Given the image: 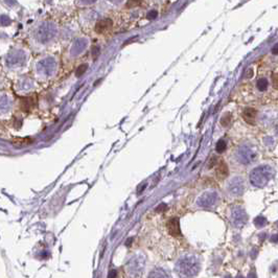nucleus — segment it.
Masks as SVG:
<instances>
[{
	"mask_svg": "<svg viewBox=\"0 0 278 278\" xmlns=\"http://www.w3.org/2000/svg\"><path fill=\"white\" fill-rule=\"evenodd\" d=\"M141 3V0H129L127 2V7H135Z\"/></svg>",
	"mask_w": 278,
	"mask_h": 278,
	"instance_id": "nucleus-19",
	"label": "nucleus"
},
{
	"mask_svg": "<svg viewBox=\"0 0 278 278\" xmlns=\"http://www.w3.org/2000/svg\"><path fill=\"white\" fill-rule=\"evenodd\" d=\"M217 157H212L211 159H210V161H209V164H208V168H211V167H213L214 165H216V164L217 163Z\"/></svg>",
	"mask_w": 278,
	"mask_h": 278,
	"instance_id": "nucleus-21",
	"label": "nucleus"
},
{
	"mask_svg": "<svg viewBox=\"0 0 278 278\" xmlns=\"http://www.w3.org/2000/svg\"><path fill=\"white\" fill-rule=\"evenodd\" d=\"M271 80H272V85H273V87L278 90V73L272 74Z\"/></svg>",
	"mask_w": 278,
	"mask_h": 278,
	"instance_id": "nucleus-20",
	"label": "nucleus"
},
{
	"mask_svg": "<svg viewBox=\"0 0 278 278\" xmlns=\"http://www.w3.org/2000/svg\"><path fill=\"white\" fill-rule=\"evenodd\" d=\"M88 69V65L87 64H82V65H80L79 66V68H77L76 69V76H82V74H84L86 72V70Z\"/></svg>",
	"mask_w": 278,
	"mask_h": 278,
	"instance_id": "nucleus-18",
	"label": "nucleus"
},
{
	"mask_svg": "<svg viewBox=\"0 0 278 278\" xmlns=\"http://www.w3.org/2000/svg\"><path fill=\"white\" fill-rule=\"evenodd\" d=\"M228 190L233 196H241L245 190V182L241 177H234L229 181Z\"/></svg>",
	"mask_w": 278,
	"mask_h": 278,
	"instance_id": "nucleus-6",
	"label": "nucleus"
},
{
	"mask_svg": "<svg viewBox=\"0 0 278 278\" xmlns=\"http://www.w3.org/2000/svg\"><path fill=\"white\" fill-rule=\"evenodd\" d=\"M231 119H232L231 114H230V113H226V114L221 118V124H222L223 127H228L230 122H231Z\"/></svg>",
	"mask_w": 278,
	"mask_h": 278,
	"instance_id": "nucleus-16",
	"label": "nucleus"
},
{
	"mask_svg": "<svg viewBox=\"0 0 278 278\" xmlns=\"http://www.w3.org/2000/svg\"><path fill=\"white\" fill-rule=\"evenodd\" d=\"M248 278H257V277H256V274H255V272H254V271H252V272H250V273H249V275H248Z\"/></svg>",
	"mask_w": 278,
	"mask_h": 278,
	"instance_id": "nucleus-26",
	"label": "nucleus"
},
{
	"mask_svg": "<svg viewBox=\"0 0 278 278\" xmlns=\"http://www.w3.org/2000/svg\"><path fill=\"white\" fill-rule=\"evenodd\" d=\"M229 174V169H228V165L224 162L223 160H221L219 163H217V169H216V175L219 179H225Z\"/></svg>",
	"mask_w": 278,
	"mask_h": 278,
	"instance_id": "nucleus-11",
	"label": "nucleus"
},
{
	"mask_svg": "<svg viewBox=\"0 0 278 278\" xmlns=\"http://www.w3.org/2000/svg\"><path fill=\"white\" fill-rule=\"evenodd\" d=\"M217 201H219V195H217V191L209 190V191L204 193L198 200H197V204L199 206H201V207L208 208V207H211V206L216 205Z\"/></svg>",
	"mask_w": 278,
	"mask_h": 278,
	"instance_id": "nucleus-4",
	"label": "nucleus"
},
{
	"mask_svg": "<svg viewBox=\"0 0 278 278\" xmlns=\"http://www.w3.org/2000/svg\"><path fill=\"white\" fill-rule=\"evenodd\" d=\"M266 224H267V220H266L264 217H257L254 220V225L257 227V228H262Z\"/></svg>",
	"mask_w": 278,
	"mask_h": 278,
	"instance_id": "nucleus-17",
	"label": "nucleus"
},
{
	"mask_svg": "<svg viewBox=\"0 0 278 278\" xmlns=\"http://www.w3.org/2000/svg\"><path fill=\"white\" fill-rule=\"evenodd\" d=\"M133 241V238H130V240H128L127 244H125V245H127V246L129 247V246H130V244H131V241Z\"/></svg>",
	"mask_w": 278,
	"mask_h": 278,
	"instance_id": "nucleus-28",
	"label": "nucleus"
},
{
	"mask_svg": "<svg viewBox=\"0 0 278 278\" xmlns=\"http://www.w3.org/2000/svg\"><path fill=\"white\" fill-rule=\"evenodd\" d=\"M268 85H269V83H268L267 79H265V77H262V79H259L257 80V88H258V90H261V91H266V90H267Z\"/></svg>",
	"mask_w": 278,
	"mask_h": 278,
	"instance_id": "nucleus-14",
	"label": "nucleus"
},
{
	"mask_svg": "<svg viewBox=\"0 0 278 278\" xmlns=\"http://www.w3.org/2000/svg\"><path fill=\"white\" fill-rule=\"evenodd\" d=\"M246 74H247L246 77H251V76H252V74H253L252 69H251V68H250V69H248V71H247V73H246Z\"/></svg>",
	"mask_w": 278,
	"mask_h": 278,
	"instance_id": "nucleus-27",
	"label": "nucleus"
},
{
	"mask_svg": "<svg viewBox=\"0 0 278 278\" xmlns=\"http://www.w3.org/2000/svg\"><path fill=\"white\" fill-rule=\"evenodd\" d=\"M272 53H273V55H278V44L272 48Z\"/></svg>",
	"mask_w": 278,
	"mask_h": 278,
	"instance_id": "nucleus-25",
	"label": "nucleus"
},
{
	"mask_svg": "<svg viewBox=\"0 0 278 278\" xmlns=\"http://www.w3.org/2000/svg\"><path fill=\"white\" fill-rule=\"evenodd\" d=\"M225 278H230V276H226Z\"/></svg>",
	"mask_w": 278,
	"mask_h": 278,
	"instance_id": "nucleus-30",
	"label": "nucleus"
},
{
	"mask_svg": "<svg viewBox=\"0 0 278 278\" xmlns=\"http://www.w3.org/2000/svg\"><path fill=\"white\" fill-rule=\"evenodd\" d=\"M145 266V256L142 253H137L130 259L127 265L128 274L132 278H137L142 274Z\"/></svg>",
	"mask_w": 278,
	"mask_h": 278,
	"instance_id": "nucleus-3",
	"label": "nucleus"
},
{
	"mask_svg": "<svg viewBox=\"0 0 278 278\" xmlns=\"http://www.w3.org/2000/svg\"><path fill=\"white\" fill-rule=\"evenodd\" d=\"M116 277H117V271L113 269V270H111V271L109 272L108 278H116Z\"/></svg>",
	"mask_w": 278,
	"mask_h": 278,
	"instance_id": "nucleus-23",
	"label": "nucleus"
},
{
	"mask_svg": "<svg viewBox=\"0 0 278 278\" xmlns=\"http://www.w3.org/2000/svg\"><path fill=\"white\" fill-rule=\"evenodd\" d=\"M231 220L234 227H237V228L243 227L248 220L246 211L241 207H234L231 211Z\"/></svg>",
	"mask_w": 278,
	"mask_h": 278,
	"instance_id": "nucleus-5",
	"label": "nucleus"
},
{
	"mask_svg": "<svg viewBox=\"0 0 278 278\" xmlns=\"http://www.w3.org/2000/svg\"><path fill=\"white\" fill-rule=\"evenodd\" d=\"M237 157H238L240 162L248 164L254 159V157H255V153H254V152L250 148H248V146H243V148H241L240 151H238Z\"/></svg>",
	"mask_w": 278,
	"mask_h": 278,
	"instance_id": "nucleus-7",
	"label": "nucleus"
},
{
	"mask_svg": "<svg viewBox=\"0 0 278 278\" xmlns=\"http://www.w3.org/2000/svg\"><path fill=\"white\" fill-rule=\"evenodd\" d=\"M274 177V169L270 165H261L255 167L250 173V182L256 187L266 186Z\"/></svg>",
	"mask_w": 278,
	"mask_h": 278,
	"instance_id": "nucleus-2",
	"label": "nucleus"
},
{
	"mask_svg": "<svg viewBox=\"0 0 278 278\" xmlns=\"http://www.w3.org/2000/svg\"><path fill=\"white\" fill-rule=\"evenodd\" d=\"M34 142V139L28 138V137H25V138H20V137H17V138L12 139V143L15 146H18V148H22V146H26L29 145Z\"/></svg>",
	"mask_w": 278,
	"mask_h": 278,
	"instance_id": "nucleus-12",
	"label": "nucleus"
},
{
	"mask_svg": "<svg viewBox=\"0 0 278 278\" xmlns=\"http://www.w3.org/2000/svg\"><path fill=\"white\" fill-rule=\"evenodd\" d=\"M166 208H167V206H166L165 204H164V203H161V204L156 208V210H157L158 212H162V211L165 210Z\"/></svg>",
	"mask_w": 278,
	"mask_h": 278,
	"instance_id": "nucleus-22",
	"label": "nucleus"
},
{
	"mask_svg": "<svg viewBox=\"0 0 278 278\" xmlns=\"http://www.w3.org/2000/svg\"><path fill=\"white\" fill-rule=\"evenodd\" d=\"M167 230H168L169 234L173 235V237H180L181 229L178 217H173L167 222Z\"/></svg>",
	"mask_w": 278,
	"mask_h": 278,
	"instance_id": "nucleus-8",
	"label": "nucleus"
},
{
	"mask_svg": "<svg viewBox=\"0 0 278 278\" xmlns=\"http://www.w3.org/2000/svg\"><path fill=\"white\" fill-rule=\"evenodd\" d=\"M149 278H169V276L163 269H155L149 274Z\"/></svg>",
	"mask_w": 278,
	"mask_h": 278,
	"instance_id": "nucleus-13",
	"label": "nucleus"
},
{
	"mask_svg": "<svg viewBox=\"0 0 278 278\" xmlns=\"http://www.w3.org/2000/svg\"><path fill=\"white\" fill-rule=\"evenodd\" d=\"M237 278H244V276H241V275H238Z\"/></svg>",
	"mask_w": 278,
	"mask_h": 278,
	"instance_id": "nucleus-29",
	"label": "nucleus"
},
{
	"mask_svg": "<svg viewBox=\"0 0 278 278\" xmlns=\"http://www.w3.org/2000/svg\"><path fill=\"white\" fill-rule=\"evenodd\" d=\"M112 25H113L112 21L108 19V18H105V19H101L96 23V25H95V32H96L97 34H105V32H107L111 29Z\"/></svg>",
	"mask_w": 278,
	"mask_h": 278,
	"instance_id": "nucleus-9",
	"label": "nucleus"
},
{
	"mask_svg": "<svg viewBox=\"0 0 278 278\" xmlns=\"http://www.w3.org/2000/svg\"><path fill=\"white\" fill-rule=\"evenodd\" d=\"M257 115V111L254 108H246L243 112V118L244 120L249 124H255V118Z\"/></svg>",
	"mask_w": 278,
	"mask_h": 278,
	"instance_id": "nucleus-10",
	"label": "nucleus"
},
{
	"mask_svg": "<svg viewBox=\"0 0 278 278\" xmlns=\"http://www.w3.org/2000/svg\"><path fill=\"white\" fill-rule=\"evenodd\" d=\"M226 148H227V143H226L225 140L221 139V140L217 141V146H216V149H217V153H223V152H225Z\"/></svg>",
	"mask_w": 278,
	"mask_h": 278,
	"instance_id": "nucleus-15",
	"label": "nucleus"
},
{
	"mask_svg": "<svg viewBox=\"0 0 278 278\" xmlns=\"http://www.w3.org/2000/svg\"><path fill=\"white\" fill-rule=\"evenodd\" d=\"M270 240H271L272 243H277V241H278V234H274V235H272Z\"/></svg>",
	"mask_w": 278,
	"mask_h": 278,
	"instance_id": "nucleus-24",
	"label": "nucleus"
},
{
	"mask_svg": "<svg viewBox=\"0 0 278 278\" xmlns=\"http://www.w3.org/2000/svg\"><path fill=\"white\" fill-rule=\"evenodd\" d=\"M199 259L193 255H184L176 264L177 273L182 278H190L196 276L200 271Z\"/></svg>",
	"mask_w": 278,
	"mask_h": 278,
	"instance_id": "nucleus-1",
	"label": "nucleus"
}]
</instances>
